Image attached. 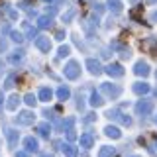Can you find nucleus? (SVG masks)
Wrapping results in <instances>:
<instances>
[{
  "mask_svg": "<svg viewBox=\"0 0 157 157\" xmlns=\"http://www.w3.org/2000/svg\"><path fill=\"white\" fill-rule=\"evenodd\" d=\"M147 4H157V0H147Z\"/></svg>",
  "mask_w": 157,
  "mask_h": 157,
  "instance_id": "obj_42",
  "label": "nucleus"
},
{
  "mask_svg": "<svg viewBox=\"0 0 157 157\" xmlns=\"http://www.w3.org/2000/svg\"><path fill=\"white\" fill-rule=\"evenodd\" d=\"M151 22H155V24H157V12L151 14Z\"/></svg>",
  "mask_w": 157,
  "mask_h": 157,
  "instance_id": "obj_40",
  "label": "nucleus"
},
{
  "mask_svg": "<svg viewBox=\"0 0 157 157\" xmlns=\"http://www.w3.org/2000/svg\"><path fill=\"white\" fill-rule=\"evenodd\" d=\"M114 155V147L112 145H102L100 151H98V157H112Z\"/></svg>",
  "mask_w": 157,
  "mask_h": 157,
  "instance_id": "obj_22",
  "label": "nucleus"
},
{
  "mask_svg": "<svg viewBox=\"0 0 157 157\" xmlns=\"http://www.w3.org/2000/svg\"><path fill=\"white\" fill-rule=\"evenodd\" d=\"M90 104L92 106H102V104H104V98H102L100 94H98V92H92V94H90Z\"/></svg>",
  "mask_w": 157,
  "mask_h": 157,
  "instance_id": "obj_23",
  "label": "nucleus"
},
{
  "mask_svg": "<svg viewBox=\"0 0 157 157\" xmlns=\"http://www.w3.org/2000/svg\"><path fill=\"white\" fill-rule=\"evenodd\" d=\"M53 26V20H51V16H41V18H37V28L39 29H49Z\"/></svg>",
  "mask_w": 157,
  "mask_h": 157,
  "instance_id": "obj_16",
  "label": "nucleus"
},
{
  "mask_svg": "<svg viewBox=\"0 0 157 157\" xmlns=\"http://www.w3.org/2000/svg\"><path fill=\"white\" fill-rule=\"evenodd\" d=\"M155 78H157V73H155Z\"/></svg>",
  "mask_w": 157,
  "mask_h": 157,
  "instance_id": "obj_45",
  "label": "nucleus"
},
{
  "mask_svg": "<svg viewBox=\"0 0 157 157\" xmlns=\"http://www.w3.org/2000/svg\"><path fill=\"white\" fill-rule=\"evenodd\" d=\"M134 92L136 94H147V92H149V85H147V82H136Z\"/></svg>",
  "mask_w": 157,
  "mask_h": 157,
  "instance_id": "obj_19",
  "label": "nucleus"
},
{
  "mask_svg": "<svg viewBox=\"0 0 157 157\" xmlns=\"http://www.w3.org/2000/svg\"><path fill=\"white\" fill-rule=\"evenodd\" d=\"M24 59V51H18V53H12V55L8 57V61L10 63H20Z\"/></svg>",
  "mask_w": 157,
  "mask_h": 157,
  "instance_id": "obj_27",
  "label": "nucleus"
},
{
  "mask_svg": "<svg viewBox=\"0 0 157 157\" xmlns=\"http://www.w3.org/2000/svg\"><path fill=\"white\" fill-rule=\"evenodd\" d=\"M55 114H57L55 110H45V112H43V116L49 118V120H53V118H55Z\"/></svg>",
  "mask_w": 157,
  "mask_h": 157,
  "instance_id": "obj_33",
  "label": "nucleus"
},
{
  "mask_svg": "<svg viewBox=\"0 0 157 157\" xmlns=\"http://www.w3.org/2000/svg\"><path fill=\"white\" fill-rule=\"evenodd\" d=\"M10 36H12V39H14L16 43H22V41H24V36H22L20 32H16V29H14V32H10Z\"/></svg>",
  "mask_w": 157,
  "mask_h": 157,
  "instance_id": "obj_29",
  "label": "nucleus"
},
{
  "mask_svg": "<svg viewBox=\"0 0 157 157\" xmlns=\"http://www.w3.org/2000/svg\"><path fill=\"white\" fill-rule=\"evenodd\" d=\"M24 102H26V104L28 106H36V102H37V98H36V94H32V92H29V94H26V96H24Z\"/></svg>",
  "mask_w": 157,
  "mask_h": 157,
  "instance_id": "obj_24",
  "label": "nucleus"
},
{
  "mask_svg": "<svg viewBox=\"0 0 157 157\" xmlns=\"http://www.w3.org/2000/svg\"><path fill=\"white\" fill-rule=\"evenodd\" d=\"M65 36H67L65 32H57V36H55V37H57V39H63V37H65Z\"/></svg>",
  "mask_w": 157,
  "mask_h": 157,
  "instance_id": "obj_37",
  "label": "nucleus"
},
{
  "mask_svg": "<svg viewBox=\"0 0 157 157\" xmlns=\"http://www.w3.org/2000/svg\"><path fill=\"white\" fill-rule=\"evenodd\" d=\"M67 140L69 141H75L77 140V132L73 130V128H69V130H67Z\"/></svg>",
  "mask_w": 157,
  "mask_h": 157,
  "instance_id": "obj_30",
  "label": "nucleus"
},
{
  "mask_svg": "<svg viewBox=\"0 0 157 157\" xmlns=\"http://www.w3.org/2000/svg\"><path fill=\"white\" fill-rule=\"evenodd\" d=\"M100 90L104 92L108 98H118V96L122 94V88L118 86V85H114V82H102V85H100Z\"/></svg>",
  "mask_w": 157,
  "mask_h": 157,
  "instance_id": "obj_2",
  "label": "nucleus"
},
{
  "mask_svg": "<svg viewBox=\"0 0 157 157\" xmlns=\"http://www.w3.org/2000/svg\"><path fill=\"white\" fill-rule=\"evenodd\" d=\"M36 45H37V49H41V51H49V49H51V39L47 36H37Z\"/></svg>",
  "mask_w": 157,
  "mask_h": 157,
  "instance_id": "obj_8",
  "label": "nucleus"
},
{
  "mask_svg": "<svg viewBox=\"0 0 157 157\" xmlns=\"http://www.w3.org/2000/svg\"><path fill=\"white\" fill-rule=\"evenodd\" d=\"M106 116H108V120H116V122H120L122 126H132V118L128 116V114H122L118 108H112V110H108Z\"/></svg>",
  "mask_w": 157,
  "mask_h": 157,
  "instance_id": "obj_1",
  "label": "nucleus"
},
{
  "mask_svg": "<svg viewBox=\"0 0 157 157\" xmlns=\"http://www.w3.org/2000/svg\"><path fill=\"white\" fill-rule=\"evenodd\" d=\"M16 157H28L26 151H16Z\"/></svg>",
  "mask_w": 157,
  "mask_h": 157,
  "instance_id": "obj_38",
  "label": "nucleus"
},
{
  "mask_svg": "<svg viewBox=\"0 0 157 157\" xmlns=\"http://www.w3.org/2000/svg\"><path fill=\"white\" fill-rule=\"evenodd\" d=\"M33 120H36V114H32V112H20L16 116V124L18 126H32Z\"/></svg>",
  "mask_w": 157,
  "mask_h": 157,
  "instance_id": "obj_5",
  "label": "nucleus"
},
{
  "mask_svg": "<svg viewBox=\"0 0 157 157\" xmlns=\"http://www.w3.org/2000/svg\"><path fill=\"white\" fill-rule=\"evenodd\" d=\"M69 53H71V47H69V45H61L57 49V57H67Z\"/></svg>",
  "mask_w": 157,
  "mask_h": 157,
  "instance_id": "obj_28",
  "label": "nucleus"
},
{
  "mask_svg": "<svg viewBox=\"0 0 157 157\" xmlns=\"http://www.w3.org/2000/svg\"><path fill=\"white\" fill-rule=\"evenodd\" d=\"M24 29L28 32V37H29V39H32V37H37V29H36V28H32V26H29L28 22L24 24Z\"/></svg>",
  "mask_w": 157,
  "mask_h": 157,
  "instance_id": "obj_26",
  "label": "nucleus"
},
{
  "mask_svg": "<svg viewBox=\"0 0 157 157\" xmlns=\"http://www.w3.org/2000/svg\"><path fill=\"white\" fill-rule=\"evenodd\" d=\"M20 102H22V98H20L18 94H12L8 98V102H6V106H8V110H16V108L20 106Z\"/></svg>",
  "mask_w": 157,
  "mask_h": 157,
  "instance_id": "obj_18",
  "label": "nucleus"
},
{
  "mask_svg": "<svg viewBox=\"0 0 157 157\" xmlns=\"http://www.w3.org/2000/svg\"><path fill=\"white\" fill-rule=\"evenodd\" d=\"M155 145H157V140H155Z\"/></svg>",
  "mask_w": 157,
  "mask_h": 157,
  "instance_id": "obj_44",
  "label": "nucleus"
},
{
  "mask_svg": "<svg viewBox=\"0 0 157 157\" xmlns=\"http://www.w3.org/2000/svg\"><path fill=\"white\" fill-rule=\"evenodd\" d=\"M104 134H106V137H110V140H120V137H122V132L118 130L116 126H106Z\"/></svg>",
  "mask_w": 157,
  "mask_h": 157,
  "instance_id": "obj_12",
  "label": "nucleus"
},
{
  "mask_svg": "<svg viewBox=\"0 0 157 157\" xmlns=\"http://www.w3.org/2000/svg\"><path fill=\"white\" fill-rule=\"evenodd\" d=\"M14 78H16V77H14V75H8V78H6V82H4V88H10V86H12V85H14Z\"/></svg>",
  "mask_w": 157,
  "mask_h": 157,
  "instance_id": "obj_31",
  "label": "nucleus"
},
{
  "mask_svg": "<svg viewBox=\"0 0 157 157\" xmlns=\"http://www.w3.org/2000/svg\"><path fill=\"white\" fill-rule=\"evenodd\" d=\"M73 16H75V10H69L65 16H63V22H71V18H73Z\"/></svg>",
  "mask_w": 157,
  "mask_h": 157,
  "instance_id": "obj_32",
  "label": "nucleus"
},
{
  "mask_svg": "<svg viewBox=\"0 0 157 157\" xmlns=\"http://www.w3.org/2000/svg\"><path fill=\"white\" fill-rule=\"evenodd\" d=\"M86 67H88V73H90V75H94V77H98L102 71H104L96 59H86Z\"/></svg>",
  "mask_w": 157,
  "mask_h": 157,
  "instance_id": "obj_7",
  "label": "nucleus"
},
{
  "mask_svg": "<svg viewBox=\"0 0 157 157\" xmlns=\"http://www.w3.org/2000/svg\"><path fill=\"white\" fill-rule=\"evenodd\" d=\"M57 145L63 149V153H65L67 157H78V149L73 144H57Z\"/></svg>",
  "mask_w": 157,
  "mask_h": 157,
  "instance_id": "obj_10",
  "label": "nucleus"
},
{
  "mask_svg": "<svg viewBox=\"0 0 157 157\" xmlns=\"http://www.w3.org/2000/svg\"><path fill=\"white\" fill-rule=\"evenodd\" d=\"M6 140H8V145L10 147H16L20 136H18V130H12V128H8L6 130Z\"/></svg>",
  "mask_w": 157,
  "mask_h": 157,
  "instance_id": "obj_11",
  "label": "nucleus"
},
{
  "mask_svg": "<svg viewBox=\"0 0 157 157\" xmlns=\"http://www.w3.org/2000/svg\"><path fill=\"white\" fill-rule=\"evenodd\" d=\"M122 57H130V49H128V47H122Z\"/></svg>",
  "mask_w": 157,
  "mask_h": 157,
  "instance_id": "obj_35",
  "label": "nucleus"
},
{
  "mask_svg": "<svg viewBox=\"0 0 157 157\" xmlns=\"http://www.w3.org/2000/svg\"><path fill=\"white\" fill-rule=\"evenodd\" d=\"M151 110H153V102L151 100H140L136 104V112L140 116H147V114H151Z\"/></svg>",
  "mask_w": 157,
  "mask_h": 157,
  "instance_id": "obj_4",
  "label": "nucleus"
},
{
  "mask_svg": "<svg viewBox=\"0 0 157 157\" xmlns=\"http://www.w3.org/2000/svg\"><path fill=\"white\" fill-rule=\"evenodd\" d=\"M134 73L137 77H147L149 75V65H147L145 61H137L136 67H134Z\"/></svg>",
  "mask_w": 157,
  "mask_h": 157,
  "instance_id": "obj_9",
  "label": "nucleus"
},
{
  "mask_svg": "<svg viewBox=\"0 0 157 157\" xmlns=\"http://www.w3.org/2000/svg\"><path fill=\"white\" fill-rule=\"evenodd\" d=\"M75 126V118H67L65 122H61V132H67L69 128Z\"/></svg>",
  "mask_w": 157,
  "mask_h": 157,
  "instance_id": "obj_25",
  "label": "nucleus"
},
{
  "mask_svg": "<svg viewBox=\"0 0 157 157\" xmlns=\"http://www.w3.org/2000/svg\"><path fill=\"white\" fill-rule=\"evenodd\" d=\"M45 12H49V16H53V14L57 12V8L55 6H49V8H45Z\"/></svg>",
  "mask_w": 157,
  "mask_h": 157,
  "instance_id": "obj_36",
  "label": "nucleus"
},
{
  "mask_svg": "<svg viewBox=\"0 0 157 157\" xmlns=\"http://www.w3.org/2000/svg\"><path fill=\"white\" fill-rule=\"evenodd\" d=\"M47 2H51V0H47Z\"/></svg>",
  "mask_w": 157,
  "mask_h": 157,
  "instance_id": "obj_46",
  "label": "nucleus"
},
{
  "mask_svg": "<svg viewBox=\"0 0 157 157\" xmlns=\"http://www.w3.org/2000/svg\"><path fill=\"white\" fill-rule=\"evenodd\" d=\"M63 73H65L67 78H78V75H81V67H78L77 61H69L65 69H63Z\"/></svg>",
  "mask_w": 157,
  "mask_h": 157,
  "instance_id": "obj_3",
  "label": "nucleus"
},
{
  "mask_svg": "<svg viewBox=\"0 0 157 157\" xmlns=\"http://www.w3.org/2000/svg\"><path fill=\"white\" fill-rule=\"evenodd\" d=\"M4 100V94H2V90H0V102H2Z\"/></svg>",
  "mask_w": 157,
  "mask_h": 157,
  "instance_id": "obj_43",
  "label": "nucleus"
},
{
  "mask_svg": "<svg viewBox=\"0 0 157 157\" xmlns=\"http://www.w3.org/2000/svg\"><path fill=\"white\" fill-rule=\"evenodd\" d=\"M37 134L47 140L49 134H51V126H49V124H39V126H37Z\"/></svg>",
  "mask_w": 157,
  "mask_h": 157,
  "instance_id": "obj_20",
  "label": "nucleus"
},
{
  "mask_svg": "<svg viewBox=\"0 0 157 157\" xmlns=\"http://www.w3.org/2000/svg\"><path fill=\"white\" fill-rule=\"evenodd\" d=\"M106 4H108V8H110L114 14H120L122 10H124V6H122V0H106Z\"/></svg>",
  "mask_w": 157,
  "mask_h": 157,
  "instance_id": "obj_17",
  "label": "nucleus"
},
{
  "mask_svg": "<svg viewBox=\"0 0 157 157\" xmlns=\"http://www.w3.org/2000/svg\"><path fill=\"white\" fill-rule=\"evenodd\" d=\"M0 49H2V51L6 49V41H4V39H0Z\"/></svg>",
  "mask_w": 157,
  "mask_h": 157,
  "instance_id": "obj_39",
  "label": "nucleus"
},
{
  "mask_svg": "<svg viewBox=\"0 0 157 157\" xmlns=\"http://www.w3.org/2000/svg\"><path fill=\"white\" fill-rule=\"evenodd\" d=\"M104 71H106L110 77H116V78L124 75V67L118 65V63H110V65H106V67H104Z\"/></svg>",
  "mask_w": 157,
  "mask_h": 157,
  "instance_id": "obj_6",
  "label": "nucleus"
},
{
  "mask_svg": "<svg viewBox=\"0 0 157 157\" xmlns=\"http://www.w3.org/2000/svg\"><path fill=\"white\" fill-rule=\"evenodd\" d=\"M39 157H53V155H49V153H41Z\"/></svg>",
  "mask_w": 157,
  "mask_h": 157,
  "instance_id": "obj_41",
  "label": "nucleus"
},
{
  "mask_svg": "<svg viewBox=\"0 0 157 157\" xmlns=\"http://www.w3.org/2000/svg\"><path fill=\"white\" fill-rule=\"evenodd\" d=\"M24 145H26V151H29V153H36L37 151V140L32 136H28L26 140H24Z\"/></svg>",
  "mask_w": 157,
  "mask_h": 157,
  "instance_id": "obj_14",
  "label": "nucleus"
},
{
  "mask_svg": "<svg viewBox=\"0 0 157 157\" xmlns=\"http://www.w3.org/2000/svg\"><path fill=\"white\" fill-rule=\"evenodd\" d=\"M78 144L85 147V149H90V147L94 145V137H92L90 134H82L81 137H78Z\"/></svg>",
  "mask_w": 157,
  "mask_h": 157,
  "instance_id": "obj_13",
  "label": "nucleus"
},
{
  "mask_svg": "<svg viewBox=\"0 0 157 157\" xmlns=\"http://www.w3.org/2000/svg\"><path fill=\"white\" fill-rule=\"evenodd\" d=\"M37 96H39V100H43V102H49L53 98V90L49 86H41L39 88V92H37Z\"/></svg>",
  "mask_w": 157,
  "mask_h": 157,
  "instance_id": "obj_15",
  "label": "nucleus"
},
{
  "mask_svg": "<svg viewBox=\"0 0 157 157\" xmlns=\"http://www.w3.org/2000/svg\"><path fill=\"white\" fill-rule=\"evenodd\" d=\"M8 14H10V18H14V20H18V12L14 8H8Z\"/></svg>",
  "mask_w": 157,
  "mask_h": 157,
  "instance_id": "obj_34",
  "label": "nucleus"
},
{
  "mask_svg": "<svg viewBox=\"0 0 157 157\" xmlns=\"http://www.w3.org/2000/svg\"><path fill=\"white\" fill-rule=\"evenodd\" d=\"M134 157H136V155H134Z\"/></svg>",
  "mask_w": 157,
  "mask_h": 157,
  "instance_id": "obj_47",
  "label": "nucleus"
},
{
  "mask_svg": "<svg viewBox=\"0 0 157 157\" xmlns=\"http://www.w3.org/2000/svg\"><path fill=\"white\" fill-rule=\"evenodd\" d=\"M69 96H71V90H69L67 86H59V88H57V98H59L61 102H63V100H67Z\"/></svg>",
  "mask_w": 157,
  "mask_h": 157,
  "instance_id": "obj_21",
  "label": "nucleus"
}]
</instances>
